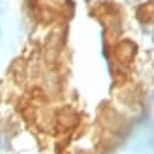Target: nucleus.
I'll use <instances>...</instances> for the list:
<instances>
[{
  "instance_id": "2",
  "label": "nucleus",
  "mask_w": 154,
  "mask_h": 154,
  "mask_svg": "<svg viewBox=\"0 0 154 154\" xmlns=\"http://www.w3.org/2000/svg\"><path fill=\"white\" fill-rule=\"evenodd\" d=\"M136 52H137V45L130 40H125L115 47V58L122 65H126L133 61V58L136 57Z\"/></svg>"
},
{
  "instance_id": "1",
  "label": "nucleus",
  "mask_w": 154,
  "mask_h": 154,
  "mask_svg": "<svg viewBox=\"0 0 154 154\" xmlns=\"http://www.w3.org/2000/svg\"><path fill=\"white\" fill-rule=\"evenodd\" d=\"M42 91H45V95L55 98L62 92L64 88V76L57 66H51L50 69L42 74Z\"/></svg>"
}]
</instances>
